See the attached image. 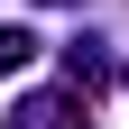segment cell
I'll use <instances>...</instances> for the list:
<instances>
[{"instance_id":"obj_1","label":"cell","mask_w":129,"mask_h":129,"mask_svg":"<svg viewBox=\"0 0 129 129\" xmlns=\"http://www.w3.org/2000/svg\"><path fill=\"white\" fill-rule=\"evenodd\" d=\"M9 129H92V92H28V102H9Z\"/></svg>"},{"instance_id":"obj_2","label":"cell","mask_w":129,"mask_h":129,"mask_svg":"<svg viewBox=\"0 0 129 129\" xmlns=\"http://www.w3.org/2000/svg\"><path fill=\"white\" fill-rule=\"evenodd\" d=\"M102 74H111V64H102V46H92V37L64 46V83H74V92H102Z\"/></svg>"},{"instance_id":"obj_3","label":"cell","mask_w":129,"mask_h":129,"mask_svg":"<svg viewBox=\"0 0 129 129\" xmlns=\"http://www.w3.org/2000/svg\"><path fill=\"white\" fill-rule=\"evenodd\" d=\"M28 64H37V37L28 28H0V74H28Z\"/></svg>"},{"instance_id":"obj_4","label":"cell","mask_w":129,"mask_h":129,"mask_svg":"<svg viewBox=\"0 0 129 129\" xmlns=\"http://www.w3.org/2000/svg\"><path fill=\"white\" fill-rule=\"evenodd\" d=\"M120 83H129V64H120Z\"/></svg>"}]
</instances>
